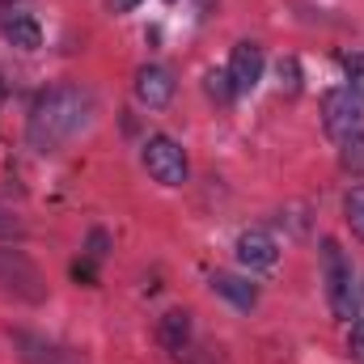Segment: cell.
Wrapping results in <instances>:
<instances>
[{"mask_svg":"<svg viewBox=\"0 0 364 364\" xmlns=\"http://www.w3.org/2000/svg\"><path fill=\"white\" fill-rule=\"evenodd\" d=\"M229 85L233 93L242 97V93H255L259 90V81H263V47L259 43H237L233 51H229Z\"/></svg>","mask_w":364,"mask_h":364,"instance_id":"obj_7","label":"cell"},{"mask_svg":"<svg viewBox=\"0 0 364 364\" xmlns=\"http://www.w3.org/2000/svg\"><path fill=\"white\" fill-rule=\"evenodd\" d=\"M132 90H136V102H140L144 110H166V106L174 102L178 81H174V73H170L166 64H140Z\"/></svg>","mask_w":364,"mask_h":364,"instance_id":"obj_6","label":"cell"},{"mask_svg":"<svg viewBox=\"0 0 364 364\" xmlns=\"http://www.w3.org/2000/svg\"><path fill=\"white\" fill-rule=\"evenodd\" d=\"M0 4H4V9H9V4H17V0H0Z\"/></svg>","mask_w":364,"mask_h":364,"instance_id":"obj_23","label":"cell"},{"mask_svg":"<svg viewBox=\"0 0 364 364\" xmlns=\"http://www.w3.org/2000/svg\"><path fill=\"white\" fill-rule=\"evenodd\" d=\"M208 284H212V292H216V296H225V301H229L233 309H242V314H250V309L259 305V288H255L250 279H242V275L216 272Z\"/></svg>","mask_w":364,"mask_h":364,"instance_id":"obj_9","label":"cell"},{"mask_svg":"<svg viewBox=\"0 0 364 364\" xmlns=\"http://www.w3.org/2000/svg\"><path fill=\"white\" fill-rule=\"evenodd\" d=\"M348 356L356 364H364V318L348 322Z\"/></svg>","mask_w":364,"mask_h":364,"instance_id":"obj_15","label":"cell"},{"mask_svg":"<svg viewBox=\"0 0 364 364\" xmlns=\"http://www.w3.org/2000/svg\"><path fill=\"white\" fill-rule=\"evenodd\" d=\"M157 339H161V348H166L170 356H182V352L195 343V322H191V314H186V309H170V314L161 318V326H157Z\"/></svg>","mask_w":364,"mask_h":364,"instance_id":"obj_10","label":"cell"},{"mask_svg":"<svg viewBox=\"0 0 364 364\" xmlns=\"http://www.w3.org/2000/svg\"><path fill=\"white\" fill-rule=\"evenodd\" d=\"M178 360H182V364H216V356H212V352H203V348H195V343H191V348H186V352H182Z\"/></svg>","mask_w":364,"mask_h":364,"instance_id":"obj_20","label":"cell"},{"mask_svg":"<svg viewBox=\"0 0 364 364\" xmlns=\"http://www.w3.org/2000/svg\"><path fill=\"white\" fill-rule=\"evenodd\" d=\"M279 90H288V93L301 90V68H296V60H279Z\"/></svg>","mask_w":364,"mask_h":364,"instance_id":"obj_18","label":"cell"},{"mask_svg":"<svg viewBox=\"0 0 364 364\" xmlns=\"http://www.w3.org/2000/svg\"><path fill=\"white\" fill-rule=\"evenodd\" d=\"M0 292L13 296V301H26V305H43L47 301V279L34 267L30 255H21L13 246H0Z\"/></svg>","mask_w":364,"mask_h":364,"instance_id":"obj_4","label":"cell"},{"mask_svg":"<svg viewBox=\"0 0 364 364\" xmlns=\"http://www.w3.org/2000/svg\"><path fill=\"white\" fill-rule=\"evenodd\" d=\"M13 343H17V348H26L21 356H26L30 364H55V352H51V343L34 339V335H26V331H17V335H13Z\"/></svg>","mask_w":364,"mask_h":364,"instance_id":"obj_12","label":"cell"},{"mask_svg":"<svg viewBox=\"0 0 364 364\" xmlns=\"http://www.w3.org/2000/svg\"><path fill=\"white\" fill-rule=\"evenodd\" d=\"M237 263L246 272H272L275 263H279V242L267 229H246L237 237Z\"/></svg>","mask_w":364,"mask_h":364,"instance_id":"obj_8","label":"cell"},{"mask_svg":"<svg viewBox=\"0 0 364 364\" xmlns=\"http://www.w3.org/2000/svg\"><path fill=\"white\" fill-rule=\"evenodd\" d=\"M17 237H21V220L0 203V242H17Z\"/></svg>","mask_w":364,"mask_h":364,"instance_id":"obj_19","label":"cell"},{"mask_svg":"<svg viewBox=\"0 0 364 364\" xmlns=\"http://www.w3.org/2000/svg\"><path fill=\"white\" fill-rule=\"evenodd\" d=\"M343 220L352 225V233L364 242V186H352L343 195Z\"/></svg>","mask_w":364,"mask_h":364,"instance_id":"obj_13","label":"cell"},{"mask_svg":"<svg viewBox=\"0 0 364 364\" xmlns=\"http://www.w3.org/2000/svg\"><path fill=\"white\" fill-rule=\"evenodd\" d=\"M140 161H144V170L153 174V182H161V186H182V182L191 178L186 149H182L174 136H149Z\"/></svg>","mask_w":364,"mask_h":364,"instance_id":"obj_5","label":"cell"},{"mask_svg":"<svg viewBox=\"0 0 364 364\" xmlns=\"http://www.w3.org/2000/svg\"><path fill=\"white\" fill-rule=\"evenodd\" d=\"M4 93H9V90H4V81H0V106H4Z\"/></svg>","mask_w":364,"mask_h":364,"instance_id":"obj_22","label":"cell"},{"mask_svg":"<svg viewBox=\"0 0 364 364\" xmlns=\"http://www.w3.org/2000/svg\"><path fill=\"white\" fill-rule=\"evenodd\" d=\"M0 34H4V43H13L17 51H38V47H43V26H38L34 17H26V13L4 17V21H0Z\"/></svg>","mask_w":364,"mask_h":364,"instance_id":"obj_11","label":"cell"},{"mask_svg":"<svg viewBox=\"0 0 364 364\" xmlns=\"http://www.w3.org/2000/svg\"><path fill=\"white\" fill-rule=\"evenodd\" d=\"M360 305H364V284H360Z\"/></svg>","mask_w":364,"mask_h":364,"instance_id":"obj_24","label":"cell"},{"mask_svg":"<svg viewBox=\"0 0 364 364\" xmlns=\"http://www.w3.org/2000/svg\"><path fill=\"white\" fill-rule=\"evenodd\" d=\"M106 4H110V13H132L140 0H106Z\"/></svg>","mask_w":364,"mask_h":364,"instance_id":"obj_21","label":"cell"},{"mask_svg":"<svg viewBox=\"0 0 364 364\" xmlns=\"http://www.w3.org/2000/svg\"><path fill=\"white\" fill-rule=\"evenodd\" d=\"M93 119V93L85 85H51L34 97L26 119V140L34 153H60Z\"/></svg>","mask_w":364,"mask_h":364,"instance_id":"obj_1","label":"cell"},{"mask_svg":"<svg viewBox=\"0 0 364 364\" xmlns=\"http://www.w3.org/2000/svg\"><path fill=\"white\" fill-rule=\"evenodd\" d=\"M318 259H322V284H326V305L339 322H352L356 318V305H360V288H356V267L352 259L343 255V246L335 237H322L318 246Z\"/></svg>","mask_w":364,"mask_h":364,"instance_id":"obj_3","label":"cell"},{"mask_svg":"<svg viewBox=\"0 0 364 364\" xmlns=\"http://www.w3.org/2000/svg\"><path fill=\"white\" fill-rule=\"evenodd\" d=\"M106 255H110V237H106V229H93L90 242H85V259L90 263H102Z\"/></svg>","mask_w":364,"mask_h":364,"instance_id":"obj_16","label":"cell"},{"mask_svg":"<svg viewBox=\"0 0 364 364\" xmlns=\"http://www.w3.org/2000/svg\"><path fill=\"white\" fill-rule=\"evenodd\" d=\"M322 127L335 144L364 136V68H356L343 85H335L322 97Z\"/></svg>","mask_w":364,"mask_h":364,"instance_id":"obj_2","label":"cell"},{"mask_svg":"<svg viewBox=\"0 0 364 364\" xmlns=\"http://www.w3.org/2000/svg\"><path fill=\"white\" fill-rule=\"evenodd\" d=\"M203 90H208V97H212V102H220V106H229V102L237 97V93H233V85H229V73H225V68H220V73L212 68V73L203 77Z\"/></svg>","mask_w":364,"mask_h":364,"instance_id":"obj_14","label":"cell"},{"mask_svg":"<svg viewBox=\"0 0 364 364\" xmlns=\"http://www.w3.org/2000/svg\"><path fill=\"white\" fill-rule=\"evenodd\" d=\"M343 166H348L352 174H364V136H356V140L343 144Z\"/></svg>","mask_w":364,"mask_h":364,"instance_id":"obj_17","label":"cell"}]
</instances>
